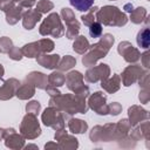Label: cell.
I'll return each instance as SVG.
<instances>
[{"instance_id":"cell-19","label":"cell","mask_w":150,"mask_h":150,"mask_svg":"<svg viewBox=\"0 0 150 150\" xmlns=\"http://www.w3.org/2000/svg\"><path fill=\"white\" fill-rule=\"evenodd\" d=\"M89 34L93 38H98L102 34V27H101V25L98 22H93L90 25V28H89Z\"/></svg>"},{"instance_id":"cell-1","label":"cell","mask_w":150,"mask_h":150,"mask_svg":"<svg viewBox=\"0 0 150 150\" xmlns=\"http://www.w3.org/2000/svg\"><path fill=\"white\" fill-rule=\"evenodd\" d=\"M112 43H114L112 36H111L110 34H105L98 43H96L95 46H93L91 52H90L87 56L83 57V60H82L83 63H86V64H91V63L95 62L97 59L104 56V55L108 53V50H109V48H110V46H111Z\"/></svg>"},{"instance_id":"cell-23","label":"cell","mask_w":150,"mask_h":150,"mask_svg":"<svg viewBox=\"0 0 150 150\" xmlns=\"http://www.w3.org/2000/svg\"><path fill=\"white\" fill-rule=\"evenodd\" d=\"M33 2H34V0H25V1L22 2V5H25V6H32Z\"/></svg>"},{"instance_id":"cell-8","label":"cell","mask_w":150,"mask_h":150,"mask_svg":"<svg viewBox=\"0 0 150 150\" xmlns=\"http://www.w3.org/2000/svg\"><path fill=\"white\" fill-rule=\"evenodd\" d=\"M19 81L12 79V80H8L4 83V86L0 88V98L1 100H7V98H11L13 96V94L15 93V89L16 87H19Z\"/></svg>"},{"instance_id":"cell-20","label":"cell","mask_w":150,"mask_h":150,"mask_svg":"<svg viewBox=\"0 0 150 150\" xmlns=\"http://www.w3.org/2000/svg\"><path fill=\"white\" fill-rule=\"evenodd\" d=\"M36 8H38L40 12L45 13V12H48L49 9L53 8V4L49 2V1H47V0H41V1L38 4V7H36Z\"/></svg>"},{"instance_id":"cell-2","label":"cell","mask_w":150,"mask_h":150,"mask_svg":"<svg viewBox=\"0 0 150 150\" xmlns=\"http://www.w3.org/2000/svg\"><path fill=\"white\" fill-rule=\"evenodd\" d=\"M40 33L42 35H53L55 38H59L63 34V27L61 25L60 18L56 13L50 14L41 25L40 27Z\"/></svg>"},{"instance_id":"cell-15","label":"cell","mask_w":150,"mask_h":150,"mask_svg":"<svg viewBox=\"0 0 150 150\" xmlns=\"http://www.w3.org/2000/svg\"><path fill=\"white\" fill-rule=\"evenodd\" d=\"M33 95H34V88L32 86H28V84L22 86L16 91V96L20 97V98H28V97H30Z\"/></svg>"},{"instance_id":"cell-12","label":"cell","mask_w":150,"mask_h":150,"mask_svg":"<svg viewBox=\"0 0 150 150\" xmlns=\"http://www.w3.org/2000/svg\"><path fill=\"white\" fill-rule=\"evenodd\" d=\"M70 5L80 12H87L94 4V0H69Z\"/></svg>"},{"instance_id":"cell-3","label":"cell","mask_w":150,"mask_h":150,"mask_svg":"<svg viewBox=\"0 0 150 150\" xmlns=\"http://www.w3.org/2000/svg\"><path fill=\"white\" fill-rule=\"evenodd\" d=\"M21 131L22 134L28 138H34L40 135V127L34 115L28 114L25 116L22 124H21Z\"/></svg>"},{"instance_id":"cell-11","label":"cell","mask_w":150,"mask_h":150,"mask_svg":"<svg viewBox=\"0 0 150 150\" xmlns=\"http://www.w3.org/2000/svg\"><path fill=\"white\" fill-rule=\"evenodd\" d=\"M60 60L59 55H41V57H39V63H41L43 67L46 68H54L57 64V61Z\"/></svg>"},{"instance_id":"cell-16","label":"cell","mask_w":150,"mask_h":150,"mask_svg":"<svg viewBox=\"0 0 150 150\" xmlns=\"http://www.w3.org/2000/svg\"><path fill=\"white\" fill-rule=\"evenodd\" d=\"M103 88H105L109 93H112V91H115V90H117L118 89V76H114L112 77V80H110V81H103L102 80V84H101Z\"/></svg>"},{"instance_id":"cell-4","label":"cell","mask_w":150,"mask_h":150,"mask_svg":"<svg viewBox=\"0 0 150 150\" xmlns=\"http://www.w3.org/2000/svg\"><path fill=\"white\" fill-rule=\"evenodd\" d=\"M120 12H118V9L116 8V7H112V6H105V7H103V8H101L98 12H97V19H98V21L100 22H102V23H104V25H108V26H112V25H118V26H121L120 25V22L115 19L116 16L115 15H117ZM122 23V22H121ZM123 25V23H122Z\"/></svg>"},{"instance_id":"cell-13","label":"cell","mask_w":150,"mask_h":150,"mask_svg":"<svg viewBox=\"0 0 150 150\" xmlns=\"http://www.w3.org/2000/svg\"><path fill=\"white\" fill-rule=\"evenodd\" d=\"M73 48H74V50H76L77 53L82 54V53H84V52L89 48V43H88L87 39H84V36H79V39L74 42Z\"/></svg>"},{"instance_id":"cell-17","label":"cell","mask_w":150,"mask_h":150,"mask_svg":"<svg viewBox=\"0 0 150 150\" xmlns=\"http://www.w3.org/2000/svg\"><path fill=\"white\" fill-rule=\"evenodd\" d=\"M20 14H21V8L20 7H15L9 9V13L7 14V22L9 23H15L19 19H20Z\"/></svg>"},{"instance_id":"cell-22","label":"cell","mask_w":150,"mask_h":150,"mask_svg":"<svg viewBox=\"0 0 150 150\" xmlns=\"http://www.w3.org/2000/svg\"><path fill=\"white\" fill-rule=\"evenodd\" d=\"M39 109H40V104H39V102H36V101L30 102L29 104H27V111H29V112L35 114V112L39 111Z\"/></svg>"},{"instance_id":"cell-10","label":"cell","mask_w":150,"mask_h":150,"mask_svg":"<svg viewBox=\"0 0 150 150\" xmlns=\"http://www.w3.org/2000/svg\"><path fill=\"white\" fill-rule=\"evenodd\" d=\"M41 19V14L36 11H28L27 13H25L23 15V26L27 29H32L34 27V25Z\"/></svg>"},{"instance_id":"cell-6","label":"cell","mask_w":150,"mask_h":150,"mask_svg":"<svg viewBox=\"0 0 150 150\" xmlns=\"http://www.w3.org/2000/svg\"><path fill=\"white\" fill-rule=\"evenodd\" d=\"M108 75H109V68L107 67V64H100L98 67L89 69L86 74V79L89 82H95L97 79L105 80L108 77Z\"/></svg>"},{"instance_id":"cell-18","label":"cell","mask_w":150,"mask_h":150,"mask_svg":"<svg viewBox=\"0 0 150 150\" xmlns=\"http://www.w3.org/2000/svg\"><path fill=\"white\" fill-rule=\"evenodd\" d=\"M49 82L52 86H62L64 82V76L61 73H53L49 76Z\"/></svg>"},{"instance_id":"cell-7","label":"cell","mask_w":150,"mask_h":150,"mask_svg":"<svg viewBox=\"0 0 150 150\" xmlns=\"http://www.w3.org/2000/svg\"><path fill=\"white\" fill-rule=\"evenodd\" d=\"M89 104L93 109H95L97 111V114H107L108 109L107 108H103L105 105V97L102 96L101 93H95L90 100H89Z\"/></svg>"},{"instance_id":"cell-5","label":"cell","mask_w":150,"mask_h":150,"mask_svg":"<svg viewBox=\"0 0 150 150\" xmlns=\"http://www.w3.org/2000/svg\"><path fill=\"white\" fill-rule=\"evenodd\" d=\"M62 15H63V19L64 21L67 22L68 25V30H67V36L69 39H73L74 35H76V33L79 32V22L75 20L74 18V14L73 12L69 9V8H63L62 9Z\"/></svg>"},{"instance_id":"cell-24","label":"cell","mask_w":150,"mask_h":150,"mask_svg":"<svg viewBox=\"0 0 150 150\" xmlns=\"http://www.w3.org/2000/svg\"><path fill=\"white\" fill-rule=\"evenodd\" d=\"M2 74H4V68H2V66L0 64V77L2 76Z\"/></svg>"},{"instance_id":"cell-21","label":"cell","mask_w":150,"mask_h":150,"mask_svg":"<svg viewBox=\"0 0 150 150\" xmlns=\"http://www.w3.org/2000/svg\"><path fill=\"white\" fill-rule=\"evenodd\" d=\"M75 60L73 59V57H70L69 55L68 56H66L64 59H63V61H62V63H61V69H69L70 67H73L74 64H75Z\"/></svg>"},{"instance_id":"cell-9","label":"cell","mask_w":150,"mask_h":150,"mask_svg":"<svg viewBox=\"0 0 150 150\" xmlns=\"http://www.w3.org/2000/svg\"><path fill=\"white\" fill-rule=\"evenodd\" d=\"M42 121H43V123L46 125H52V127H54V122L62 123L61 114L56 109H54V108H48V109L45 110V112L42 115Z\"/></svg>"},{"instance_id":"cell-14","label":"cell","mask_w":150,"mask_h":150,"mask_svg":"<svg viewBox=\"0 0 150 150\" xmlns=\"http://www.w3.org/2000/svg\"><path fill=\"white\" fill-rule=\"evenodd\" d=\"M69 128L73 132H83L87 130V123L81 120H71L69 122Z\"/></svg>"}]
</instances>
